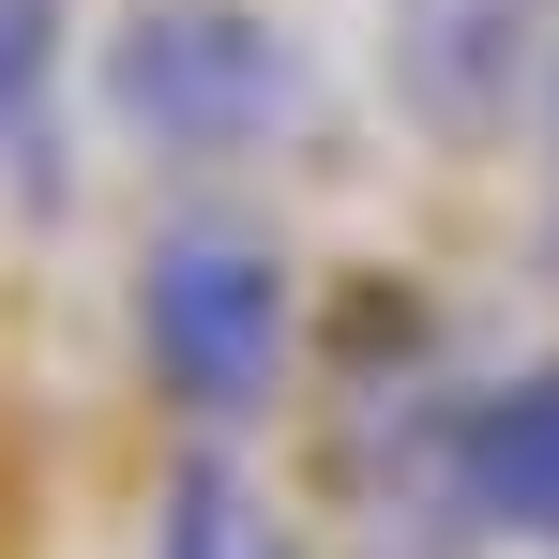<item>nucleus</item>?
Here are the masks:
<instances>
[{
  "instance_id": "f257e3e1",
  "label": "nucleus",
  "mask_w": 559,
  "mask_h": 559,
  "mask_svg": "<svg viewBox=\"0 0 559 559\" xmlns=\"http://www.w3.org/2000/svg\"><path fill=\"white\" fill-rule=\"evenodd\" d=\"M121 302H136V364H152L182 439H242L302 364V258L258 212H167L136 242Z\"/></svg>"
},
{
  "instance_id": "f03ea898",
  "label": "nucleus",
  "mask_w": 559,
  "mask_h": 559,
  "mask_svg": "<svg viewBox=\"0 0 559 559\" xmlns=\"http://www.w3.org/2000/svg\"><path fill=\"white\" fill-rule=\"evenodd\" d=\"M318 46L258 0H136L106 31V121L152 167H273L318 136Z\"/></svg>"
},
{
  "instance_id": "7ed1b4c3",
  "label": "nucleus",
  "mask_w": 559,
  "mask_h": 559,
  "mask_svg": "<svg viewBox=\"0 0 559 559\" xmlns=\"http://www.w3.org/2000/svg\"><path fill=\"white\" fill-rule=\"evenodd\" d=\"M378 31H393V106L454 152L514 136V106L559 76V0H378Z\"/></svg>"
},
{
  "instance_id": "20e7f679",
  "label": "nucleus",
  "mask_w": 559,
  "mask_h": 559,
  "mask_svg": "<svg viewBox=\"0 0 559 559\" xmlns=\"http://www.w3.org/2000/svg\"><path fill=\"white\" fill-rule=\"evenodd\" d=\"M439 499H454L484 545L559 559V348L468 378L454 408H439Z\"/></svg>"
},
{
  "instance_id": "39448f33",
  "label": "nucleus",
  "mask_w": 559,
  "mask_h": 559,
  "mask_svg": "<svg viewBox=\"0 0 559 559\" xmlns=\"http://www.w3.org/2000/svg\"><path fill=\"white\" fill-rule=\"evenodd\" d=\"M0 182L31 212L76 182V0H0Z\"/></svg>"
},
{
  "instance_id": "423d86ee",
  "label": "nucleus",
  "mask_w": 559,
  "mask_h": 559,
  "mask_svg": "<svg viewBox=\"0 0 559 559\" xmlns=\"http://www.w3.org/2000/svg\"><path fill=\"white\" fill-rule=\"evenodd\" d=\"M258 559H302V545H287V530H273V545H258Z\"/></svg>"
},
{
  "instance_id": "0eeeda50",
  "label": "nucleus",
  "mask_w": 559,
  "mask_h": 559,
  "mask_svg": "<svg viewBox=\"0 0 559 559\" xmlns=\"http://www.w3.org/2000/svg\"><path fill=\"white\" fill-rule=\"evenodd\" d=\"M545 121H559V76H545Z\"/></svg>"
}]
</instances>
